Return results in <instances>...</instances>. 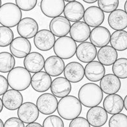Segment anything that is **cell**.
I'll return each mask as SVG.
<instances>
[{"mask_svg": "<svg viewBox=\"0 0 127 127\" xmlns=\"http://www.w3.org/2000/svg\"><path fill=\"white\" fill-rule=\"evenodd\" d=\"M79 99L86 107L98 106L103 99V92L95 83H89L81 87L79 91Z\"/></svg>", "mask_w": 127, "mask_h": 127, "instance_id": "6da1fadb", "label": "cell"}, {"mask_svg": "<svg viewBox=\"0 0 127 127\" xmlns=\"http://www.w3.org/2000/svg\"><path fill=\"white\" fill-rule=\"evenodd\" d=\"M57 111L64 119L72 120L81 114L82 103L76 97L66 95L58 103Z\"/></svg>", "mask_w": 127, "mask_h": 127, "instance_id": "7a4b0ae2", "label": "cell"}, {"mask_svg": "<svg viewBox=\"0 0 127 127\" xmlns=\"http://www.w3.org/2000/svg\"><path fill=\"white\" fill-rule=\"evenodd\" d=\"M31 75L29 71L22 66L13 68L7 76L10 88L18 91H23L31 85Z\"/></svg>", "mask_w": 127, "mask_h": 127, "instance_id": "3957f363", "label": "cell"}, {"mask_svg": "<svg viewBox=\"0 0 127 127\" xmlns=\"http://www.w3.org/2000/svg\"><path fill=\"white\" fill-rule=\"evenodd\" d=\"M22 18L21 10L16 4L6 3L0 7V23L11 28L18 25Z\"/></svg>", "mask_w": 127, "mask_h": 127, "instance_id": "277c9868", "label": "cell"}, {"mask_svg": "<svg viewBox=\"0 0 127 127\" xmlns=\"http://www.w3.org/2000/svg\"><path fill=\"white\" fill-rule=\"evenodd\" d=\"M77 47L75 41L71 37L65 35L58 37L55 41L53 50L56 56L64 60H68L74 56Z\"/></svg>", "mask_w": 127, "mask_h": 127, "instance_id": "5b68a950", "label": "cell"}, {"mask_svg": "<svg viewBox=\"0 0 127 127\" xmlns=\"http://www.w3.org/2000/svg\"><path fill=\"white\" fill-rule=\"evenodd\" d=\"M36 106L39 112L43 114H52L57 110L58 101L53 94L45 93L38 97L36 101Z\"/></svg>", "mask_w": 127, "mask_h": 127, "instance_id": "8992f818", "label": "cell"}, {"mask_svg": "<svg viewBox=\"0 0 127 127\" xmlns=\"http://www.w3.org/2000/svg\"><path fill=\"white\" fill-rule=\"evenodd\" d=\"M64 0H42L40 8L42 13L48 18H55L64 12Z\"/></svg>", "mask_w": 127, "mask_h": 127, "instance_id": "52a82bcc", "label": "cell"}, {"mask_svg": "<svg viewBox=\"0 0 127 127\" xmlns=\"http://www.w3.org/2000/svg\"><path fill=\"white\" fill-rule=\"evenodd\" d=\"M55 43V35L47 29L38 31L34 37V45L41 51H48L51 50L54 47Z\"/></svg>", "mask_w": 127, "mask_h": 127, "instance_id": "ba28073f", "label": "cell"}, {"mask_svg": "<svg viewBox=\"0 0 127 127\" xmlns=\"http://www.w3.org/2000/svg\"><path fill=\"white\" fill-rule=\"evenodd\" d=\"M31 50V44L28 39L17 37L13 39L10 45V51L17 58H25Z\"/></svg>", "mask_w": 127, "mask_h": 127, "instance_id": "9c48e42d", "label": "cell"}, {"mask_svg": "<svg viewBox=\"0 0 127 127\" xmlns=\"http://www.w3.org/2000/svg\"><path fill=\"white\" fill-rule=\"evenodd\" d=\"M18 116L24 123H30L37 120L39 110L36 105L31 102L22 103L18 109Z\"/></svg>", "mask_w": 127, "mask_h": 127, "instance_id": "30bf717a", "label": "cell"}, {"mask_svg": "<svg viewBox=\"0 0 127 127\" xmlns=\"http://www.w3.org/2000/svg\"><path fill=\"white\" fill-rule=\"evenodd\" d=\"M17 31L21 37L32 38L38 32V24L35 19L31 18H23L17 25Z\"/></svg>", "mask_w": 127, "mask_h": 127, "instance_id": "8fae6325", "label": "cell"}, {"mask_svg": "<svg viewBox=\"0 0 127 127\" xmlns=\"http://www.w3.org/2000/svg\"><path fill=\"white\" fill-rule=\"evenodd\" d=\"M97 50L95 45L90 42H82L77 47L76 56L82 63H90L95 60Z\"/></svg>", "mask_w": 127, "mask_h": 127, "instance_id": "7c38bea8", "label": "cell"}, {"mask_svg": "<svg viewBox=\"0 0 127 127\" xmlns=\"http://www.w3.org/2000/svg\"><path fill=\"white\" fill-rule=\"evenodd\" d=\"M86 118L92 127H102L107 122L108 112L101 106H93L87 112Z\"/></svg>", "mask_w": 127, "mask_h": 127, "instance_id": "4fadbf2b", "label": "cell"}, {"mask_svg": "<svg viewBox=\"0 0 127 127\" xmlns=\"http://www.w3.org/2000/svg\"><path fill=\"white\" fill-rule=\"evenodd\" d=\"M71 23L66 17L57 16L53 18L49 23L50 31L56 37H62L69 34Z\"/></svg>", "mask_w": 127, "mask_h": 127, "instance_id": "5bb4252c", "label": "cell"}, {"mask_svg": "<svg viewBox=\"0 0 127 127\" xmlns=\"http://www.w3.org/2000/svg\"><path fill=\"white\" fill-rule=\"evenodd\" d=\"M111 34L107 28L97 27L91 31L90 41L96 47H103L108 45L110 41Z\"/></svg>", "mask_w": 127, "mask_h": 127, "instance_id": "9a60e30c", "label": "cell"}, {"mask_svg": "<svg viewBox=\"0 0 127 127\" xmlns=\"http://www.w3.org/2000/svg\"><path fill=\"white\" fill-rule=\"evenodd\" d=\"M52 79L46 72L40 71L32 76L31 77V87L38 92H46L51 88Z\"/></svg>", "mask_w": 127, "mask_h": 127, "instance_id": "2e32d148", "label": "cell"}, {"mask_svg": "<svg viewBox=\"0 0 127 127\" xmlns=\"http://www.w3.org/2000/svg\"><path fill=\"white\" fill-rule=\"evenodd\" d=\"M84 22L91 27H99L105 21V14L99 7L90 6L84 12Z\"/></svg>", "mask_w": 127, "mask_h": 127, "instance_id": "e0dca14e", "label": "cell"}, {"mask_svg": "<svg viewBox=\"0 0 127 127\" xmlns=\"http://www.w3.org/2000/svg\"><path fill=\"white\" fill-rule=\"evenodd\" d=\"M105 65L94 60L88 63L84 68V76L87 79L93 82L99 81L105 76Z\"/></svg>", "mask_w": 127, "mask_h": 127, "instance_id": "ac0fdd59", "label": "cell"}, {"mask_svg": "<svg viewBox=\"0 0 127 127\" xmlns=\"http://www.w3.org/2000/svg\"><path fill=\"white\" fill-rule=\"evenodd\" d=\"M91 29L90 26L83 21H77L71 26L69 31L70 37L76 42L82 43L90 37Z\"/></svg>", "mask_w": 127, "mask_h": 127, "instance_id": "d6986e66", "label": "cell"}, {"mask_svg": "<svg viewBox=\"0 0 127 127\" xmlns=\"http://www.w3.org/2000/svg\"><path fill=\"white\" fill-rule=\"evenodd\" d=\"M3 106L9 110L18 109L23 101V95L19 91L10 89L7 90L2 97Z\"/></svg>", "mask_w": 127, "mask_h": 127, "instance_id": "ffe728a7", "label": "cell"}, {"mask_svg": "<svg viewBox=\"0 0 127 127\" xmlns=\"http://www.w3.org/2000/svg\"><path fill=\"white\" fill-rule=\"evenodd\" d=\"M23 64L26 69L31 73H36L42 71L44 68L45 60L43 56L38 52H30L25 58Z\"/></svg>", "mask_w": 127, "mask_h": 127, "instance_id": "44dd1931", "label": "cell"}, {"mask_svg": "<svg viewBox=\"0 0 127 127\" xmlns=\"http://www.w3.org/2000/svg\"><path fill=\"white\" fill-rule=\"evenodd\" d=\"M64 75L71 83H79L84 77V68L81 63L70 62L65 67Z\"/></svg>", "mask_w": 127, "mask_h": 127, "instance_id": "7402d4cb", "label": "cell"}, {"mask_svg": "<svg viewBox=\"0 0 127 127\" xmlns=\"http://www.w3.org/2000/svg\"><path fill=\"white\" fill-rule=\"evenodd\" d=\"M100 87L106 94H116L121 89V80L114 74H106L101 79Z\"/></svg>", "mask_w": 127, "mask_h": 127, "instance_id": "603a6c76", "label": "cell"}, {"mask_svg": "<svg viewBox=\"0 0 127 127\" xmlns=\"http://www.w3.org/2000/svg\"><path fill=\"white\" fill-rule=\"evenodd\" d=\"M84 7L82 3L79 1L68 2L64 10V16L69 21L77 22L81 21L84 14Z\"/></svg>", "mask_w": 127, "mask_h": 127, "instance_id": "cb8c5ba5", "label": "cell"}, {"mask_svg": "<svg viewBox=\"0 0 127 127\" xmlns=\"http://www.w3.org/2000/svg\"><path fill=\"white\" fill-rule=\"evenodd\" d=\"M103 107L110 114H116L123 110L124 101L122 97L118 94H108L104 99Z\"/></svg>", "mask_w": 127, "mask_h": 127, "instance_id": "d4e9b609", "label": "cell"}, {"mask_svg": "<svg viewBox=\"0 0 127 127\" xmlns=\"http://www.w3.org/2000/svg\"><path fill=\"white\" fill-rule=\"evenodd\" d=\"M43 68L49 76L57 77L61 75L64 70V61L57 56H52L45 61Z\"/></svg>", "mask_w": 127, "mask_h": 127, "instance_id": "484cf974", "label": "cell"}, {"mask_svg": "<svg viewBox=\"0 0 127 127\" xmlns=\"http://www.w3.org/2000/svg\"><path fill=\"white\" fill-rule=\"evenodd\" d=\"M51 91L55 96L62 98L69 95L71 91V85L70 81L66 77H58L52 81Z\"/></svg>", "mask_w": 127, "mask_h": 127, "instance_id": "4316f807", "label": "cell"}, {"mask_svg": "<svg viewBox=\"0 0 127 127\" xmlns=\"http://www.w3.org/2000/svg\"><path fill=\"white\" fill-rule=\"evenodd\" d=\"M108 22L110 27L115 31L124 30L127 27V14L123 10H115L110 14Z\"/></svg>", "mask_w": 127, "mask_h": 127, "instance_id": "83f0119b", "label": "cell"}, {"mask_svg": "<svg viewBox=\"0 0 127 127\" xmlns=\"http://www.w3.org/2000/svg\"><path fill=\"white\" fill-rule=\"evenodd\" d=\"M97 56L100 63L105 66H110L118 60L117 50L112 46L106 45L101 47L97 52Z\"/></svg>", "mask_w": 127, "mask_h": 127, "instance_id": "f1b7e54d", "label": "cell"}, {"mask_svg": "<svg viewBox=\"0 0 127 127\" xmlns=\"http://www.w3.org/2000/svg\"><path fill=\"white\" fill-rule=\"evenodd\" d=\"M110 44L118 51H124L127 49V32L121 30L116 31L111 35Z\"/></svg>", "mask_w": 127, "mask_h": 127, "instance_id": "f546056e", "label": "cell"}, {"mask_svg": "<svg viewBox=\"0 0 127 127\" xmlns=\"http://www.w3.org/2000/svg\"><path fill=\"white\" fill-rule=\"evenodd\" d=\"M12 54L7 52L0 53V72L7 73L14 68L16 61Z\"/></svg>", "mask_w": 127, "mask_h": 127, "instance_id": "4dcf8cb0", "label": "cell"}, {"mask_svg": "<svg viewBox=\"0 0 127 127\" xmlns=\"http://www.w3.org/2000/svg\"><path fill=\"white\" fill-rule=\"evenodd\" d=\"M112 72L114 75L121 79L127 78V59H118L113 64Z\"/></svg>", "mask_w": 127, "mask_h": 127, "instance_id": "1f68e13d", "label": "cell"}, {"mask_svg": "<svg viewBox=\"0 0 127 127\" xmlns=\"http://www.w3.org/2000/svg\"><path fill=\"white\" fill-rule=\"evenodd\" d=\"M14 39V33L9 27H0V47H6L10 45Z\"/></svg>", "mask_w": 127, "mask_h": 127, "instance_id": "d6a6232c", "label": "cell"}, {"mask_svg": "<svg viewBox=\"0 0 127 127\" xmlns=\"http://www.w3.org/2000/svg\"><path fill=\"white\" fill-rule=\"evenodd\" d=\"M110 127H127V116L118 113L114 114L109 120Z\"/></svg>", "mask_w": 127, "mask_h": 127, "instance_id": "836d02e7", "label": "cell"}, {"mask_svg": "<svg viewBox=\"0 0 127 127\" xmlns=\"http://www.w3.org/2000/svg\"><path fill=\"white\" fill-rule=\"evenodd\" d=\"M98 6L103 12L110 13L119 6V0H98Z\"/></svg>", "mask_w": 127, "mask_h": 127, "instance_id": "e575fe53", "label": "cell"}, {"mask_svg": "<svg viewBox=\"0 0 127 127\" xmlns=\"http://www.w3.org/2000/svg\"><path fill=\"white\" fill-rule=\"evenodd\" d=\"M43 127H64V123L62 119L57 116H49L43 123Z\"/></svg>", "mask_w": 127, "mask_h": 127, "instance_id": "d590c367", "label": "cell"}, {"mask_svg": "<svg viewBox=\"0 0 127 127\" xmlns=\"http://www.w3.org/2000/svg\"><path fill=\"white\" fill-rule=\"evenodd\" d=\"M16 5L23 11H30L37 4V0H15Z\"/></svg>", "mask_w": 127, "mask_h": 127, "instance_id": "8d00e7d4", "label": "cell"}, {"mask_svg": "<svg viewBox=\"0 0 127 127\" xmlns=\"http://www.w3.org/2000/svg\"><path fill=\"white\" fill-rule=\"evenodd\" d=\"M69 126V127H90L91 125L87 119L78 116L72 119Z\"/></svg>", "mask_w": 127, "mask_h": 127, "instance_id": "74e56055", "label": "cell"}, {"mask_svg": "<svg viewBox=\"0 0 127 127\" xmlns=\"http://www.w3.org/2000/svg\"><path fill=\"white\" fill-rule=\"evenodd\" d=\"M5 127H24V123L19 118H10L6 121L4 124Z\"/></svg>", "mask_w": 127, "mask_h": 127, "instance_id": "f35d334b", "label": "cell"}, {"mask_svg": "<svg viewBox=\"0 0 127 127\" xmlns=\"http://www.w3.org/2000/svg\"><path fill=\"white\" fill-rule=\"evenodd\" d=\"M8 83L7 79L3 76L0 75V95H3L8 90Z\"/></svg>", "mask_w": 127, "mask_h": 127, "instance_id": "ab89813d", "label": "cell"}, {"mask_svg": "<svg viewBox=\"0 0 127 127\" xmlns=\"http://www.w3.org/2000/svg\"><path fill=\"white\" fill-rule=\"evenodd\" d=\"M43 125H40V123H38L32 122L30 123H28V125H27L26 127H42Z\"/></svg>", "mask_w": 127, "mask_h": 127, "instance_id": "60d3db41", "label": "cell"}, {"mask_svg": "<svg viewBox=\"0 0 127 127\" xmlns=\"http://www.w3.org/2000/svg\"><path fill=\"white\" fill-rule=\"evenodd\" d=\"M82 1L87 3H94L98 0H82Z\"/></svg>", "mask_w": 127, "mask_h": 127, "instance_id": "b9f144b4", "label": "cell"}, {"mask_svg": "<svg viewBox=\"0 0 127 127\" xmlns=\"http://www.w3.org/2000/svg\"><path fill=\"white\" fill-rule=\"evenodd\" d=\"M123 101H124V107L126 109V110L127 111V95L125 96Z\"/></svg>", "mask_w": 127, "mask_h": 127, "instance_id": "7bdbcfd3", "label": "cell"}, {"mask_svg": "<svg viewBox=\"0 0 127 127\" xmlns=\"http://www.w3.org/2000/svg\"><path fill=\"white\" fill-rule=\"evenodd\" d=\"M3 101H2L1 99L0 98V113L2 112V110H3Z\"/></svg>", "mask_w": 127, "mask_h": 127, "instance_id": "ee69618b", "label": "cell"}, {"mask_svg": "<svg viewBox=\"0 0 127 127\" xmlns=\"http://www.w3.org/2000/svg\"><path fill=\"white\" fill-rule=\"evenodd\" d=\"M124 7H125V11L126 13H127V1H126L125 3Z\"/></svg>", "mask_w": 127, "mask_h": 127, "instance_id": "f6af8a7d", "label": "cell"}, {"mask_svg": "<svg viewBox=\"0 0 127 127\" xmlns=\"http://www.w3.org/2000/svg\"><path fill=\"white\" fill-rule=\"evenodd\" d=\"M4 127V123H3V121L1 119H0V127Z\"/></svg>", "mask_w": 127, "mask_h": 127, "instance_id": "bcb514c9", "label": "cell"}, {"mask_svg": "<svg viewBox=\"0 0 127 127\" xmlns=\"http://www.w3.org/2000/svg\"><path fill=\"white\" fill-rule=\"evenodd\" d=\"M65 1H67V2H71V1H75L76 0H64Z\"/></svg>", "mask_w": 127, "mask_h": 127, "instance_id": "7dc6e473", "label": "cell"}, {"mask_svg": "<svg viewBox=\"0 0 127 127\" xmlns=\"http://www.w3.org/2000/svg\"><path fill=\"white\" fill-rule=\"evenodd\" d=\"M1 6V0H0V7Z\"/></svg>", "mask_w": 127, "mask_h": 127, "instance_id": "c3c4849f", "label": "cell"}]
</instances>
